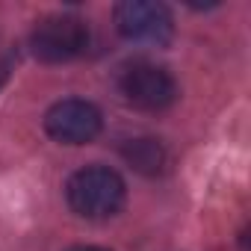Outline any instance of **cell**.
<instances>
[{
	"mask_svg": "<svg viewBox=\"0 0 251 251\" xmlns=\"http://www.w3.org/2000/svg\"><path fill=\"white\" fill-rule=\"evenodd\" d=\"M65 198L71 210L83 219H109L124 207L127 186L118 172L106 166H86L68 177Z\"/></svg>",
	"mask_w": 251,
	"mask_h": 251,
	"instance_id": "obj_1",
	"label": "cell"
},
{
	"mask_svg": "<svg viewBox=\"0 0 251 251\" xmlns=\"http://www.w3.org/2000/svg\"><path fill=\"white\" fill-rule=\"evenodd\" d=\"M118 92L130 106L145 109V112L169 109L177 100L175 77L163 65L148 62V59H133L127 65H121V71H118Z\"/></svg>",
	"mask_w": 251,
	"mask_h": 251,
	"instance_id": "obj_2",
	"label": "cell"
},
{
	"mask_svg": "<svg viewBox=\"0 0 251 251\" xmlns=\"http://www.w3.org/2000/svg\"><path fill=\"white\" fill-rule=\"evenodd\" d=\"M30 48L42 62H71L89 48V27L77 15H48L33 27Z\"/></svg>",
	"mask_w": 251,
	"mask_h": 251,
	"instance_id": "obj_3",
	"label": "cell"
},
{
	"mask_svg": "<svg viewBox=\"0 0 251 251\" xmlns=\"http://www.w3.org/2000/svg\"><path fill=\"white\" fill-rule=\"evenodd\" d=\"M115 27L124 39L142 45H169L175 36L172 12L154 0H124V3H118Z\"/></svg>",
	"mask_w": 251,
	"mask_h": 251,
	"instance_id": "obj_4",
	"label": "cell"
},
{
	"mask_svg": "<svg viewBox=\"0 0 251 251\" xmlns=\"http://www.w3.org/2000/svg\"><path fill=\"white\" fill-rule=\"evenodd\" d=\"M100 127H103L100 109L89 100H80V98L59 100L45 115L48 136L62 142V145H86V142L98 139Z\"/></svg>",
	"mask_w": 251,
	"mask_h": 251,
	"instance_id": "obj_5",
	"label": "cell"
},
{
	"mask_svg": "<svg viewBox=\"0 0 251 251\" xmlns=\"http://www.w3.org/2000/svg\"><path fill=\"white\" fill-rule=\"evenodd\" d=\"M121 154H124V160H127L136 172H142V175H160L166 169V148L157 139H148V136L124 142Z\"/></svg>",
	"mask_w": 251,
	"mask_h": 251,
	"instance_id": "obj_6",
	"label": "cell"
},
{
	"mask_svg": "<svg viewBox=\"0 0 251 251\" xmlns=\"http://www.w3.org/2000/svg\"><path fill=\"white\" fill-rule=\"evenodd\" d=\"M68 251H106V248H98V245H74Z\"/></svg>",
	"mask_w": 251,
	"mask_h": 251,
	"instance_id": "obj_7",
	"label": "cell"
}]
</instances>
